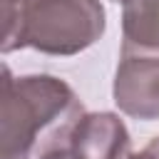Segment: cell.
Listing matches in <instances>:
<instances>
[{"mask_svg":"<svg viewBox=\"0 0 159 159\" xmlns=\"http://www.w3.org/2000/svg\"><path fill=\"white\" fill-rule=\"evenodd\" d=\"M84 107L75 89L52 75L12 77L2 70L0 159H40L70 147Z\"/></svg>","mask_w":159,"mask_h":159,"instance_id":"cell-1","label":"cell"},{"mask_svg":"<svg viewBox=\"0 0 159 159\" xmlns=\"http://www.w3.org/2000/svg\"><path fill=\"white\" fill-rule=\"evenodd\" d=\"M2 52L32 47L72 57L92 47L107 27L99 0H2Z\"/></svg>","mask_w":159,"mask_h":159,"instance_id":"cell-2","label":"cell"},{"mask_svg":"<svg viewBox=\"0 0 159 159\" xmlns=\"http://www.w3.org/2000/svg\"><path fill=\"white\" fill-rule=\"evenodd\" d=\"M112 94L127 117L142 122L159 119V50L122 42Z\"/></svg>","mask_w":159,"mask_h":159,"instance_id":"cell-3","label":"cell"},{"mask_svg":"<svg viewBox=\"0 0 159 159\" xmlns=\"http://www.w3.org/2000/svg\"><path fill=\"white\" fill-rule=\"evenodd\" d=\"M70 149L77 159H129L132 137L114 112H84L77 122Z\"/></svg>","mask_w":159,"mask_h":159,"instance_id":"cell-4","label":"cell"},{"mask_svg":"<svg viewBox=\"0 0 159 159\" xmlns=\"http://www.w3.org/2000/svg\"><path fill=\"white\" fill-rule=\"evenodd\" d=\"M124 42L159 50V0H127L122 5Z\"/></svg>","mask_w":159,"mask_h":159,"instance_id":"cell-5","label":"cell"},{"mask_svg":"<svg viewBox=\"0 0 159 159\" xmlns=\"http://www.w3.org/2000/svg\"><path fill=\"white\" fill-rule=\"evenodd\" d=\"M129 159H159V134L142 149V152H134L129 154Z\"/></svg>","mask_w":159,"mask_h":159,"instance_id":"cell-6","label":"cell"},{"mask_svg":"<svg viewBox=\"0 0 159 159\" xmlns=\"http://www.w3.org/2000/svg\"><path fill=\"white\" fill-rule=\"evenodd\" d=\"M40 159H77V157L72 154L70 147H65V149H55V152H50V154H45V157H40Z\"/></svg>","mask_w":159,"mask_h":159,"instance_id":"cell-7","label":"cell"},{"mask_svg":"<svg viewBox=\"0 0 159 159\" xmlns=\"http://www.w3.org/2000/svg\"><path fill=\"white\" fill-rule=\"evenodd\" d=\"M114 2H122V5H124V2H127V0H114Z\"/></svg>","mask_w":159,"mask_h":159,"instance_id":"cell-8","label":"cell"}]
</instances>
